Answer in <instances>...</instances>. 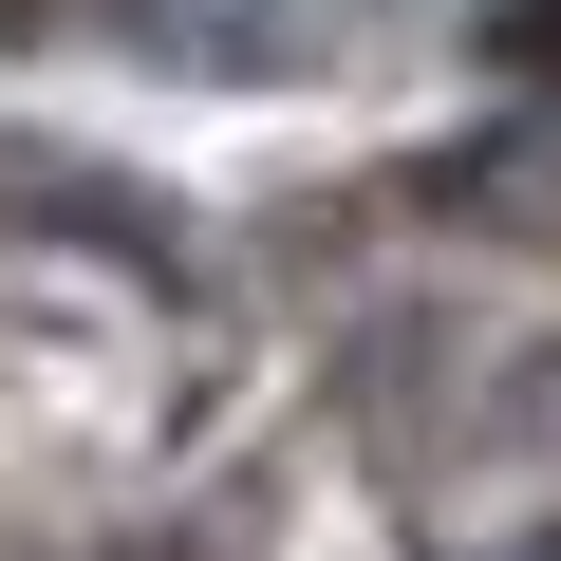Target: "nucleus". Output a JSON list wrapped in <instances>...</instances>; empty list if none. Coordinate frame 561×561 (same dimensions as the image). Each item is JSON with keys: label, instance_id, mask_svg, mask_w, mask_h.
I'll use <instances>...</instances> for the list:
<instances>
[{"label": "nucleus", "instance_id": "2", "mask_svg": "<svg viewBox=\"0 0 561 561\" xmlns=\"http://www.w3.org/2000/svg\"><path fill=\"white\" fill-rule=\"evenodd\" d=\"M524 561H561V542H524Z\"/></svg>", "mask_w": 561, "mask_h": 561}, {"label": "nucleus", "instance_id": "1", "mask_svg": "<svg viewBox=\"0 0 561 561\" xmlns=\"http://www.w3.org/2000/svg\"><path fill=\"white\" fill-rule=\"evenodd\" d=\"M431 187H449V206H486V225H542V206H561V94H542L524 131H486V150H449Z\"/></svg>", "mask_w": 561, "mask_h": 561}]
</instances>
